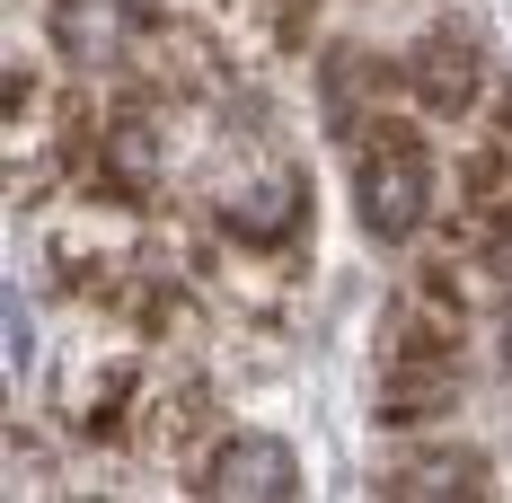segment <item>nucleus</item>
<instances>
[{"instance_id": "1", "label": "nucleus", "mask_w": 512, "mask_h": 503, "mask_svg": "<svg viewBox=\"0 0 512 503\" xmlns=\"http://www.w3.org/2000/svg\"><path fill=\"white\" fill-rule=\"evenodd\" d=\"M354 212L371 239H415L433 212V159L407 124H354Z\"/></svg>"}, {"instance_id": "2", "label": "nucleus", "mask_w": 512, "mask_h": 503, "mask_svg": "<svg viewBox=\"0 0 512 503\" xmlns=\"http://www.w3.org/2000/svg\"><path fill=\"white\" fill-rule=\"evenodd\" d=\"M292 486H301V468H292V451L274 433H230L204 468V495H221V503H283Z\"/></svg>"}, {"instance_id": "3", "label": "nucleus", "mask_w": 512, "mask_h": 503, "mask_svg": "<svg viewBox=\"0 0 512 503\" xmlns=\"http://www.w3.org/2000/svg\"><path fill=\"white\" fill-rule=\"evenodd\" d=\"M133 27H142V0H62L53 9V45L71 62H115L133 45Z\"/></svg>"}, {"instance_id": "4", "label": "nucleus", "mask_w": 512, "mask_h": 503, "mask_svg": "<svg viewBox=\"0 0 512 503\" xmlns=\"http://www.w3.org/2000/svg\"><path fill=\"white\" fill-rule=\"evenodd\" d=\"M407 80H415V98L433 106V115H460L468 98H477V53H468V36H424L415 45V62H407Z\"/></svg>"}, {"instance_id": "5", "label": "nucleus", "mask_w": 512, "mask_h": 503, "mask_svg": "<svg viewBox=\"0 0 512 503\" xmlns=\"http://www.w3.org/2000/svg\"><path fill=\"white\" fill-rule=\"evenodd\" d=\"M451 398H460V371H451L442 353L398 362L389 389H380V424H433V415H451Z\"/></svg>"}, {"instance_id": "6", "label": "nucleus", "mask_w": 512, "mask_h": 503, "mask_svg": "<svg viewBox=\"0 0 512 503\" xmlns=\"http://www.w3.org/2000/svg\"><path fill=\"white\" fill-rule=\"evenodd\" d=\"M389 495H486V459H468V451L415 459V468L389 477Z\"/></svg>"}, {"instance_id": "7", "label": "nucleus", "mask_w": 512, "mask_h": 503, "mask_svg": "<svg viewBox=\"0 0 512 503\" xmlns=\"http://www.w3.org/2000/svg\"><path fill=\"white\" fill-rule=\"evenodd\" d=\"M486 256H495V274H504V283H512V221H504V230H495V248H486Z\"/></svg>"}, {"instance_id": "8", "label": "nucleus", "mask_w": 512, "mask_h": 503, "mask_svg": "<svg viewBox=\"0 0 512 503\" xmlns=\"http://www.w3.org/2000/svg\"><path fill=\"white\" fill-rule=\"evenodd\" d=\"M504 362H512V309H504Z\"/></svg>"}]
</instances>
